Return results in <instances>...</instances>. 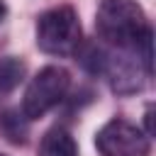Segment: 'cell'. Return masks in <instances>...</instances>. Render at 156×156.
Returning <instances> with one entry per match:
<instances>
[{
	"label": "cell",
	"mask_w": 156,
	"mask_h": 156,
	"mask_svg": "<svg viewBox=\"0 0 156 156\" xmlns=\"http://www.w3.org/2000/svg\"><path fill=\"white\" fill-rule=\"evenodd\" d=\"M95 29L102 39L122 49H136L151 32L136 0H102L95 15Z\"/></svg>",
	"instance_id": "6da1fadb"
},
{
	"label": "cell",
	"mask_w": 156,
	"mask_h": 156,
	"mask_svg": "<svg viewBox=\"0 0 156 156\" xmlns=\"http://www.w3.org/2000/svg\"><path fill=\"white\" fill-rule=\"evenodd\" d=\"M83 41V29L78 15L68 5L51 7L39 15L37 20V46L51 56H68L76 54Z\"/></svg>",
	"instance_id": "7a4b0ae2"
},
{
	"label": "cell",
	"mask_w": 156,
	"mask_h": 156,
	"mask_svg": "<svg viewBox=\"0 0 156 156\" xmlns=\"http://www.w3.org/2000/svg\"><path fill=\"white\" fill-rule=\"evenodd\" d=\"M71 85V76L61 66H46L41 68L27 85L24 100H22V112L27 119H39L44 117L51 107H56Z\"/></svg>",
	"instance_id": "3957f363"
},
{
	"label": "cell",
	"mask_w": 156,
	"mask_h": 156,
	"mask_svg": "<svg viewBox=\"0 0 156 156\" xmlns=\"http://www.w3.org/2000/svg\"><path fill=\"white\" fill-rule=\"evenodd\" d=\"M100 156H149V136L127 119H110L95 134Z\"/></svg>",
	"instance_id": "277c9868"
},
{
	"label": "cell",
	"mask_w": 156,
	"mask_h": 156,
	"mask_svg": "<svg viewBox=\"0 0 156 156\" xmlns=\"http://www.w3.org/2000/svg\"><path fill=\"white\" fill-rule=\"evenodd\" d=\"M39 156H78L76 139H73L66 129L54 127V129H49V132L41 136Z\"/></svg>",
	"instance_id": "5b68a950"
},
{
	"label": "cell",
	"mask_w": 156,
	"mask_h": 156,
	"mask_svg": "<svg viewBox=\"0 0 156 156\" xmlns=\"http://www.w3.org/2000/svg\"><path fill=\"white\" fill-rule=\"evenodd\" d=\"M22 76H24V63L20 58H2L0 61V93L15 90Z\"/></svg>",
	"instance_id": "8992f818"
},
{
	"label": "cell",
	"mask_w": 156,
	"mask_h": 156,
	"mask_svg": "<svg viewBox=\"0 0 156 156\" xmlns=\"http://www.w3.org/2000/svg\"><path fill=\"white\" fill-rule=\"evenodd\" d=\"M5 12H7V7H5V2L0 0V22H2V17H5Z\"/></svg>",
	"instance_id": "52a82bcc"
},
{
	"label": "cell",
	"mask_w": 156,
	"mask_h": 156,
	"mask_svg": "<svg viewBox=\"0 0 156 156\" xmlns=\"http://www.w3.org/2000/svg\"><path fill=\"white\" fill-rule=\"evenodd\" d=\"M0 156H5V154H0Z\"/></svg>",
	"instance_id": "ba28073f"
}]
</instances>
